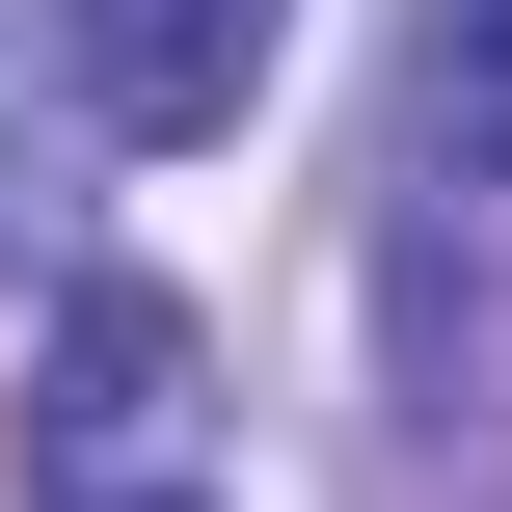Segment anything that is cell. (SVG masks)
Returning <instances> with one entry per match:
<instances>
[{
  "mask_svg": "<svg viewBox=\"0 0 512 512\" xmlns=\"http://www.w3.org/2000/svg\"><path fill=\"white\" fill-rule=\"evenodd\" d=\"M27 512H243V432H216V351L189 297H54V378H27Z\"/></svg>",
  "mask_w": 512,
  "mask_h": 512,
  "instance_id": "cell-1",
  "label": "cell"
},
{
  "mask_svg": "<svg viewBox=\"0 0 512 512\" xmlns=\"http://www.w3.org/2000/svg\"><path fill=\"white\" fill-rule=\"evenodd\" d=\"M54 81H81V135L189 162V135H243V81H270V0H54Z\"/></svg>",
  "mask_w": 512,
  "mask_h": 512,
  "instance_id": "cell-2",
  "label": "cell"
},
{
  "mask_svg": "<svg viewBox=\"0 0 512 512\" xmlns=\"http://www.w3.org/2000/svg\"><path fill=\"white\" fill-rule=\"evenodd\" d=\"M432 189H512V0H432Z\"/></svg>",
  "mask_w": 512,
  "mask_h": 512,
  "instance_id": "cell-3",
  "label": "cell"
}]
</instances>
